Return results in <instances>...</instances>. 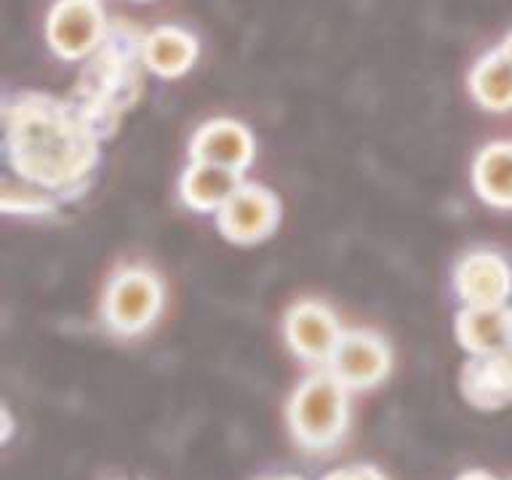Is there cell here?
<instances>
[{"mask_svg":"<svg viewBox=\"0 0 512 480\" xmlns=\"http://www.w3.org/2000/svg\"><path fill=\"white\" fill-rule=\"evenodd\" d=\"M6 147L19 176L40 187H70L96 160L94 134L75 104L22 94L6 104Z\"/></svg>","mask_w":512,"mask_h":480,"instance_id":"1","label":"cell"},{"mask_svg":"<svg viewBox=\"0 0 512 480\" xmlns=\"http://www.w3.org/2000/svg\"><path fill=\"white\" fill-rule=\"evenodd\" d=\"M286 422L299 448L310 454L331 451L350 427V390L328 368L312 371L291 392Z\"/></svg>","mask_w":512,"mask_h":480,"instance_id":"2","label":"cell"},{"mask_svg":"<svg viewBox=\"0 0 512 480\" xmlns=\"http://www.w3.org/2000/svg\"><path fill=\"white\" fill-rule=\"evenodd\" d=\"M163 307V286L147 270L126 267L107 283L102 302L104 326L115 336H136L155 323Z\"/></svg>","mask_w":512,"mask_h":480,"instance_id":"3","label":"cell"},{"mask_svg":"<svg viewBox=\"0 0 512 480\" xmlns=\"http://www.w3.org/2000/svg\"><path fill=\"white\" fill-rule=\"evenodd\" d=\"M102 0H56L46 19V40L64 62H80L107 38Z\"/></svg>","mask_w":512,"mask_h":480,"instance_id":"4","label":"cell"},{"mask_svg":"<svg viewBox=\"0 0 512 480\" xmlns=\"http://www.w3.org/2000/svg\"><path fill=\"white\" fill-rule=\"evenodd\" d=\"M326 368L350 392L374 390L390 376L392 352L379 334L355 328L344 331Z\"/></svg>","mask_w":512,"mask_h":480,"instance_id":"5","label":"cell"},{"mask_svg":"<svg viewBox=\"0 0 512 480\" xmlns=\"http://www.w3.org/2000/svg\"><path fill=\"white\" fill-rule=\"evenodd\" d=\"M280 222V203L259 184H240L238 192L216 211V224L232 243H259L270 238Z\"/></svg>","mask_w":512,"mask_h":480,"instance_id":"6","label":"cell"},{"mask_svg":"<svg viewBox=\"0 0 512 480\" xmlns=\"http://www.w3.org/2000/svg\"><path fill=\"white\" fill-rule=\"evenodd\" d=\"M283 334H286L288 347H291L296 358L304 360V363H312V366H320V363L328 366V360L334 355L336 344H339L344 331L339 328V320L326 304L304 299V302L294 304L288 310Z\"/></svg>","mask_w":512,"mask_h":480,"instance_id":"7","label":"cell"},{"mask_svg":"<svg viewBox=\"0 0 512 480\" xmlns=\"http://www.w3.org/2000/svg\"><path fill=\"white\" fill-rule=\"evenodd\" d=\"M454 288L464 307H496L512 294V267L496 251H472L454 272Z\"/></svg>","mask_w":512,"mask_h":480,"instance_id":"8","label":"cell"},{"mask_svg":"<svg viewBox=\"0 0 512 480\" xmlns=\"http://www.w3.org/2000/svg\"><path fill=\"white\" fill-rule=\"evenodd\" d=\"M190 158L243 171L254 160V139L235 120H208L192 136Z\"/></svg>","mask_w":512,"mask_h":480,"instance_id":"9","label":"cell"},{"mask_svg":"<svg viewBox=\"0 0 512 480\" xmlns=\"http://www.w3.org/2000/svg\"><path fill=\"white\" fill-rule=\"evenodd\" d=\"M456 339L472 358H488L512 342V307H464L456 315Z\"/></svg>","mask_w":512,"mask_h":480,"instance_id":"10","label":"cell"},{"mask_svg":"<svg viewBox=\"0 0 512 480\" xmlns=\"http://www.w3.org/2000/svg\"><path fill=\"white\" fill-rule=\"evenodd\" d=\"M464 398L478 408L512 403V342L496 355L472 358L462 371Z\"/></svg>","mask_w":512,"mask_h":480,"instance_id":"11","label":"cell"},{"mask_svg":"<svg viewBox=\"0 0 512 480\" xmlns=\"http://www.w3.org/2000/svg\"><path fill=\"white\" fill-rule=\"evenodd\" d=\"M198 59V38L192 32L163 24L144 35V67L160 78H179Z\"/></svg>","mask_w":512,"mask_h":480,"instance_id":"12","label":"cell"},{"mask_svg":"<svg viewBox=\"0 0 512 480\" xmlns=\"http://www.w3.org/2000/svg\"><path fill=\"white\" fill-rule=\"evenodd\" d=\"M238 187L240 171L203 163V160H192V166L184 171L182 182H179L182 200L192 211H200V214L219 211L238 192Z\"/></svg>","mask_w":512,"mask_h":480,"instance_id":"13","label":"cell"},{"mask_svg":"<svg viewBox=\"0 0 512 480\" xmlns=\"http://www.w3.org/2000/svg\"><path fill=\"white\" fill-rule=\"evenodd\" d=\"M470 94L483 110H512V59L502 54V48L480 56L472 67Z\"/></svg>","mask_w":512,"mask_h":480,"instance_id":"14","label":"cell"},{"mask_svg":"<svg viewBox=\"0 0 512 480\" xmlns=\"http://www.w3.org/2000/svg\"><path fill=\"white\" fill-rule=\"evenodd\" d=\"M475 190L496 208H512V142L488 144L472 166Z\"/></svg>","mask_w":512,"mask_h":480,"instance_id":"15","label":"cell"},{"mask_svg":"<svg viewBox=\"0 0 512 480\" xmlns=\"http://www.w3.org/2000/svg\"><path fill=\"white\" fill-rule=\"evenodd\" d=\"M320 480H387L382 470H376L374 464H350L342 470H334L323 475Z\"/></svg>","mask_w":512,"mask_h":480,"instance_id":"16","label":"cell"},{"mask_svg":"<svg viewBox=\"0 0 512 480\" xmlns=\"http://www.w3.org/2000/svg\"><path fill=\"white\" fill-rule=\"evenodd\" d=\"M456 480H499V478H496V475H491L488 470H467V472H462V475H459Z\"/></svg>","mask_w":512,"mask_h":480,"instance_id":"17","label":"cell"},{"mask_svg":"<svg viewBox=\"0 0 512 480\" xmlns=\"http://www.w3.org/2000/svg\"><path fill=\"white\" fill-rule=\"evenodd\" d=\"M11 430H14V419H11V411H8V406H3V440L8 443V438H11Z\"/></svg>","mask_w":512,"mask_h":480,"instance_id":"18","label":"cell"},{"mask_svg":"<svg viewBox=\"0 0 512 480\" xmlns=\"http://www.w3.org/2000/svg\"><path fill=\"white\" fill-rule=\"evenodd\" d=\"M499 48H502L504 56H510V59H512V32H507V35H504L502 46H499Z\"/></svg>","mask_w":512,"mask_h":480,"instance_id":"19","label":"cell"},{"mask_svg":"<svg viewBox=\"0 0 512 480\" xmlns=\"http://www.w3.org/2000/svg\"><path fill=\"white\" fill-rule=\"evenodd\" d=\"M264 480H304L299 475H275V478H264Z\"/></svg>","mask_w":512,"mask_h":480,"instance_id":"20","label":"cell"}]
</instances>
